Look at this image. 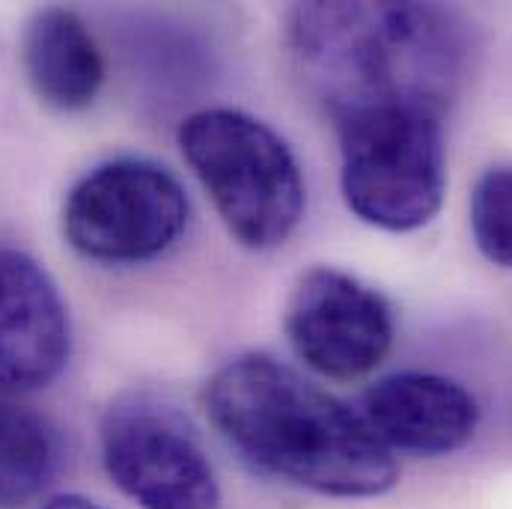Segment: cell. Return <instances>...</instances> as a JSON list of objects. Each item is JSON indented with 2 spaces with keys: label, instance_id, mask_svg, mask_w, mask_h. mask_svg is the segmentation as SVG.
Here are the masks:
<instances>
[{
  "label": "cell",
  "instance_id": "6",
  "mask_svg": "<svg viewBox=\"0 0 512 509\" xmlns=\"http://www.w3.org/2000/svg\"><path fill=\"white\" fill-rule=\"evenodd\" d=\"M102 462L140 509H221V483L191 423L170 405L128 393L102 417Z\"/></svg>",
  "mask_w": 512,
  "mask_h": 509
},
{
  "label": "cell",
  "instance_id": "9",
  "mask_svg": "<svg viewBox=\"0 0 512 509\" xmlns=\"http://www.w3.org/2000/svg\"><path fill=\"white\" fill-rule=\"evenodd\" d=\"M361 414L393 456H450L480 426L474 393L435 373L384 376L367 387Z\"/></svg>",
  "mask_w": 512,
  "mask_h": 509
},
{
  "label": "cell",
  "instance_id": "5",
  "mask_svg": "<svg viewBox=\"0 0 512 509\" xmlns=\"http://www.w3.org/2000/svg\"><path fill=\"white\" fill-rule=\"evenodd\" d=\"M191 203L179 179L146 158H114L81 176L63 203V236L96 262H146L185 233Z\"/></svg>",
  "mask_w": 512,
  "mask_h": 509
},
{
  "label": "cell",
  "instance_id": "2",
  "mask_svg": "<svg viewBox=\"0 0 512 509\" xmlns=\"http://www.w3.org/2000/svg\"><path fill=\"white\" fill-rule=\"evenodd\" d=\"M289 45L331 117L367 105L444 114L468 63L462 21L432 3H301Z\"/></svg>",
  "mask_w": 512,
  "mask_h": 509
},
{
  "label": "cell",
  "instance_id": "11",
  "mask_svg": "<svg viewBox=\"0 0 512 509\" xmlns=\"http://www.w3.org/2000/svg\"><path fill=\"white\" fill-rule=\"evenodd\" d=\"M60 456L54 423L0 396V509L33 504L57 477Z\"/></svg>",
  "mask_w": 512,
  "mask_h": 509
},
{
  "label": "cell",
  "instance_id": "7",
  "mask_svg": "<svg viewBox=\"0 0 512 509\" xmlns=\"http://www.w3.org/2000/svg\"><path fill=\"white\" fill-rule=\"evenodd\" d=\"M283 325L295 355L337 382L370 376L387 358L396 331L382 292L331 265L298 277Z\"/></svg>",
  "mask_w": 512,
  "mask_h": 509
},
{
  "label": "cell",
  "instance_id": "1",
  "mask_svg": "<svg viewBox=\"0 0 512 509\" xmlns=\"http://www.w3.org/2000/svg\"><path fill=\"white\" fill-rule=\"evenodd\" d=\"M218 435L262 474L325 498H379L396 456L361 411L268 355L224 364L203 393Z\"/></svg>",
  "mask_w": 512,
  "mask_h": 509
},
{
  "label": "cell",
  "instance_id": "13",
  "mask_svg": "<svg viewBox=\"0 0 512 509\" xmlns=\"http://www.w3.org/2000/svg\"><path fill=\"white\" fill-rule=\"evenodd\" d=\"M39 509H108L102 504H96L93 498H84V495H57L51 501H45Z\"/></svg>",
  "mask_w": 512,
  "mask_h": 509
},
{
  "label": "cell",
  "instance_id": "10",
  "mask_svg": "<svg viewBox=\"0 0 512 509\" xmlns=\"http://www.w3.org/2000/svg\"><path fill=\"white\" fill-rule=\"evenodd\" d=\"M21 66L36 99L63 114L90 108L105 84V57L96 39L66 6H42L27 18Z\"/></svg>",
  "mask_w": 512,
  "mask_h": 509
},
{
  "label": "cell",
  "instance_id": "4",
  "mask_svg": "<svg viewBox=\"0 0 512 509\" xmlns=\"http://www.w3.org/2000/svg\"><path fill=\"white\" fill-rule=\"evenodd\" d=\"M340 188L349 212L387 233L426 227L444 203L441 114L420 105H367L334 117Z\"/></svg>",
  "mask_w": 512,
  "mask_h": 509
},
{
  "label": "cell",
  "instance_id": "8",
  "mask_svg": "<svg viewBox=\"0 0 512 509\" xmlns=\"http://www.w3.org/2000/svg\"><path fill=\"white\" fill-rule=\"evenodd\" d=\"M69 352V310L48 268L21 251H0V396L48 387Z\"/></svg>",
  "mask_w": 512,
  "mask_h": 509
},
{
  "label": "cell",
  "instance_id": "12",
  "mask_svg": "<svg viewBox=\"0 0 512 509\" xmlns=\"http://www.w3.org/2000/svg\"><path fill=\"white\" fill-rule=\"evenodd\" d=\"M471 233L492 265L512 268V167L486 170L471 191Z\"/></svg>",
  "mask_w": 512,
  "mask_h": 509
},
{
  "label": "cell",
  "instance_id": "3",
  "mask_svg": "<svg viewBox=\"0 0 512 509\" xmlns=\"http://www.w3.org/2000/svg\"><path fill=\"white\" fill-rule=\"evenodd\" d=\"M179 146L239 245L271 251L298 230L307 188L274 128L236 108H206L182 123Z\"/></svg>",
  "mask_w": 512,
  "mask_h": 509
}]
</instances>
